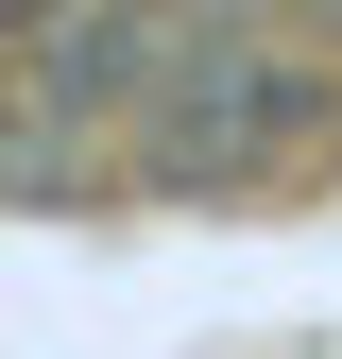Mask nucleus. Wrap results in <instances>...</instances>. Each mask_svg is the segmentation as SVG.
<instances>
[{
    "label": "nucleus",
    "mask_w": 342,
    "mask_h": 359,
    "mask_svg": "<svg viewBox=\"0 0 342 359\" xmlns=\"http://www.w3.org/2000/svg\"><path fill=\"white\" fill-rule=\"evenodd\" d=\"M137 137H154L171 171H256V154H308V137H325V69H308V52H274V34L240 18L223 52H205V69L137 120Z\"/></svg>",
    "instance_id": "1"
},
{
    "label": "nucleus",
    "mask_w": 342,
    "mask_h": 359,
    "mask_svg": "<svg viewBox=\"0 0 342 359\" xmlns=\"http://www.w3.org/2000/svg\"><path fill=\"white\" fill-rule=\"evenodd\" d=\"M52 154H69V137H34V120H0V189H52Z\"/></svg>",
    "instance_id": "2"
},
{
    "label": "nucleus",
    "mask_w": 342,
    "mask_h": 359,
    "mask_svg": "<svg viewBox=\"0 0 342 359\" xmlns=\"http://www.w3.org/2000/svg\"><path fill=\"white\" fill-rule=\"evenodd\" d=\"M0 69H34V0H0Z\"/></svg>",
    "instance_id": "3"
}]
</instances>
